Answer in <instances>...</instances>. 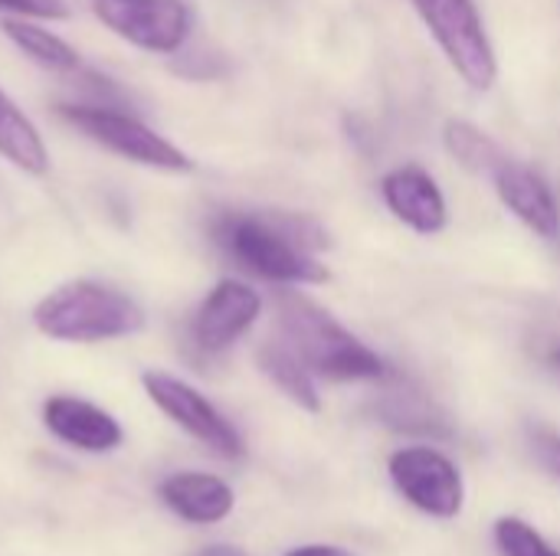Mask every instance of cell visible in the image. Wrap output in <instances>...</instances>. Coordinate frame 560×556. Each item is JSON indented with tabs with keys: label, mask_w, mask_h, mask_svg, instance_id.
<instances>
[{
	"label": "cell",
	"mask_w": 560,
	"mask_h": 556,
	"mask_svg": "<svg viewBox=\"0 0 560 556\" xmlns=\"http://www.w3.org/2000/svg\"><path fill=\"white\" fill-rule=\"evenodd\" d=\"M210 236L233 262H240L246 272L266 282H279V285L328 282V269L312 252L325 246V233L305 216L226 210L210 223Z\"/></svg>",
	"instance_id": "obj_1"
},
{
	"label": "cell",
	"mask_w": 560,
	"mask_h": 556,
	"mask_svg": "<svg viewBox=\"0 0 560 556\" xmlns=\"http://www.w3.org/2000/svg\"><path fill=\"white\" fill-rule=\"evenodd\" d=\"M279 328L285 344L299 360L325 380H384L387 364L348 328H341L325 308L308 301L299 292H282L276 298Z\"/></svg>",
	"instance_id": "obj_2"
},
{
	"label": "cell",
	"mask_w": 560,
	"mask_h": 556,
	"mask_svg": "<svg viewBox=\"0 0 560 556\" xmlns=\"http://www.w3.org/2000/svg\"><path fill=\"white\" fill-rule=\"evenodd\" d=\"M33 324L39 334L69 344H95L112 338H128L144 328V311L118 288L79 279L49 292L36 311Z\"/></svg>",
	"instance_id": "obj_3"
},
{
	"label": "cell",
	"mask_w": 560,
	"mask_h": 556,
	"mask_svg": "<svg viewBox=\"0 0 560 556\" xmlns=\"http://www.w3.org/2000/svg\"><path fill=\"white\" fill-rule=\"evenodd\" d=\"M450 66L476 92H489L499 79L495 49L482 26V16L472 0H410Z\"/></svg>",
	"instance_id": "obj_4"
},
{
	"label": "cell",
	"mask_w": 560,
	"mask_h": 556,
	"mask_svg": "<svg viewBox=\"0 0 560 556\" xmlns=\"http://www.w3.org/2000/svg\"><path fill=\"white\" fill-rule=\"evenodd\" d=\"M59 118H66L72 128H79L89 141H95L135 164H144L154 170H171V174L194 170V161L180 147H174L167 138L151 131L135 115L102 108V105H59Z\"/></svg>",
	"instance_id": "obj_5"
},
{
	"label": "cell",
	"mask_w": 560,
	"mask_h": 556,
	"mask_svg": "<svg viewBox=\"0 0 560 556\" xmlns=\"http://www.w3.org/2000/svg\"><path fill=\"white\" fill-rule=\"evenodd\" d=\"M387 472H390V482L397 485V492L417 511L440 518V521L459 518V511L466 505V482H463L459 465L450 456H443L440 449L407 446L390 456Z\"/></svg>",
	"instance_id": "obj_6"
},
{
	"label": "cell",
	"mask_w": 560,
	"mask_h": 556,
	"mask_svg": "<svg viewBox=\"0 0 560 556\" xmlns=\"http://www.w3.org/2000/svg\"><path fill=\"white\" fill-rule=\"evenodd\" d=\"M92 13L148 52H177L190 33V10L180 0H92Z\"/></svg>",
	"instance_id": "obj_7"
},
{
	"label": "cell",
	"mask_w": 560,
	"mask_h": 556,
	"mask_svg": "<svg viewBox=\"0 0 560 556\" xmlns=\"http://www.w3.org/2000/svg\"><path fill=\"white\" fill-rule=\"evenodd\" d=\"M148 397L158 403V410H164V416H171L180 429H187L194 439H200L203 446H210L217 456L223 459H240L243 456V439L233 429V423L207 400L200 397L190 383L161 374V370H148L141 377Z\"/></svg>",
	"instance_id": "obj_8"
},
{
	"label": "cell",
	"mask_w": 560,
	"mask_h": 556,
	"mask_svg": "<svg viewBox=\"0 0 560 556\" xmlns=\"http://www.w3.org/2000/svg\"><path fill=\"white\" fill-rule=\"evenodd\" d=\"M259 311H262V298L249 285L236 279H223L194 311L190 344L207 357L223 354L256 324Z\"/></svg>",
	"instance_id": "obj_9"
},
{
	"label": "cell",
	"mask_w": 560,
	"mask_h": 556,
	"mask_svg": "<svg viewBox=\"0 0 560 556\" xmlns=\"http://www.w3.org/2000/svg\"><path fill=\"white\" fill-rule=\"evenodd\" d=\"M495 193L499 200L541 239L555 242L560 239V203L555 190L545 184L541 174H535L532 167L505 157L495 174H492Z\"/></svg>",
	"instance_id": "obj_10"
},
{
	"label": "cell",
	"mask_w": 560,
	"mask_h": 556,
	"mask_svg": "<svg viewBox=\"0 0 560 556\" xmlns=\"http://www.w3.org/2000/svg\"><path fill=\"white\" fill-rule=\"evenodd\" d=\"M387 210L413 233L436 236L446 226V200L440 184L420 167H397L381 180Z\"/></svg>",
	"instance_id": "obj_11"
},
{
	"label": "cell",
	"mask_w": 560,
	"mask_h": 556,
	"mask_svg": "<svg viewBox=\"0 0 560 556\" xmlns=\"http://www.w3.org/2000/svg\"><path fill=\"white\" fill-rule=\"evenodd\" d=\"M46 429L82 452H108L121 446V426L98 406L75 397H52L43 406Z\"/></svg>",
	"instance_id": "obj_12"
},
{
	"label": "cell",
	"mask_w": 560,
	"mask_h": 556,
	"mask_svg": "<svg viewBox=\"0 0 560 556\" xmlns=\"http://www.w3.org/2000/svg\"><path fill=\"white\" fill-rule=\"evenodd\" d=\"M161 501L190 524H220L233 511V488L207 472H177L161 482Z\"/></svg>",
	"instance_id": "obj_13"
},
{
	"label": "cell",
	"mask_w": 560,
	"mask_h": 556,
	"mask_svg": "<svg viewBox=\"0 0 560 556\" xmlns=\"http://www.w3.org/2000/svg\"><path fill=\"white\" fill-rule=\"evenodd\" d=\"M0 154L20 167L23 174H46L49 167V154L46 144L39 138V131L33 128V121L7 98V92L0 88Z\"/></svg>",
	"instance_id": "obj_14"
},
{
	"label": "cell",
	"mask_w": 560,
	"mask_h": 556,
	"mask_svg": "<svg viewBox=\"0 0 560 556\" xmlns=\"http://www.w3.org/2000/svg\"><path fill=\"white\" fill-rule=\"evenodd\" d=\"M262 374L292 400L299 403L302 410L308 413H318L322 410V397H318V387L312 380V370L299 360V354L289 347V344H262L259 354H256Z\"/></svg>",
	"instance_id": "obj_15"
},
{
	"label": "cell",
	"mask_w": 560,
	"mask_h": 556,
	"mask_svg": "<svg viewBox=\"0 0 560 556\" xmlns=\"http://www.w3.org/2000/svg\"><path fill=\"white\" fill-rule=\"evenodd\" d=\"M3 33L16 43V49H23V56H30L36 66L49 69V72H75L82 66L79 52L66 39H59L56 33H49L36 23L3 20Z\"/></svg>",
	"instance_id": "obj_16"
},
{
	"label": "cell",
	"mask_w": 560,
	"mask_h": 556,
	"mask_svg": "<svg viewBox=\"0 0 560 556\" xmlns=\"http://www.w3.org/2000/svg\"><path fill=\"white\" fill-rule=\"evenodd\" d=\"M443 141H446V151H450L466 170H472V174L492 177L495 167L505 161V151H502L486 131H479V128L469 125V121H446Z\"/></svg>",
	"instance_id": "obj_17"
},
{
	"label": "cell",
	"mask_w": 560,
	"mask_h": 556,
	"mask_svg": "<svg viewBox=\"0 0 560 556\" xmlns=\"http://www.w3.org/2000/svg\"><path fill=\"white\" fill-rule=\"evenodd\" d=\"M495 544L502 556H560L532 524L518 518H502L495 521Z\"/></svg>",
	"instance_id": "obj_18"
},
{
	"label": "cell",
	"mask_w": 560,
	"mask_h": 556,
	"mask_svg": "<svg viewBox=\"0 0 560 556\" xmlns=\"http://www.w3.org/2000/svg\"><path fill=\"white\" fill-rule=\"evenodd\" d=\"M180 52V49H177ZM226 66H223V56H217V52H203L200 46L197 49H187V52H180V59H174V72H180V75H187V79H213V75H220Z\"/></svg>",
	"instance_id": "obj_19"
},
{
	"label": "cell",
	"mask_w": 560,
	"mask_h": 556,
	"mask_svg": "<svg viewBox=\"0 0 560 556\" xmlns=\"http://www.w3.org/2000/svg\"><path fill=\"white\" fill-rule=\"evenodd\" d=\"M79 88L92 95V102H89V105L115 108V105H121V102H125V92H121L108 75H98V72L82 69V66H79Z\"/></svg>",
	"instance_id": "obj_20"
},
{
	"label": "cell",
	"mask_w": 560,
	"mask_h": 556,
	"mask_svg": "<svg viewBox=\"0 0 560 556\" xmlns=\"http://www.w3.org/2000/svg\"><path fill=\"white\" fill-rule=\"evenodd\" d=\"M0 10H13L20 16H36V20H66L69 16L66 0H0Z\"/></svg>",
	"instance_id": "obj_21"
},
{
	"label": "cell",
	"mask_w": 560,
	"mask_h": 556,
	"mask_svg": "<svg viewBox=\"0 0 560 556\" xmlns=\"http://www.w3.org/2000/svg\"><path fill=\"white\" fill-rule=\"evenodd\" d=\"M535 452H538L541 465L560 478V436H555V433H535Z\"/></svg>",
	"instance_id": "obj_22"
},
{
	"label": "cell",
	"mask_w": 560,
	"mask_h": 556,
	"mask_svg": "<svg viewBox=\"0 0 560 556\" xmlns=\"http://www.w3.org/2000/svg\"><path fill=\"white\" fill-rule=\"evenodd\" d=\"M285 556H351L341 547H331V544H312V547H295L292 554Z\"/></svg>",
	"instance_id": "obj_23"
},
{
	"label": "cell",
	"mask_w": 560,
	"mask_h": 556,
	"mask_svg": "<svg viewBox=\"0 0 560 556\" xmlns=\"http://www.w3.org/2000/svg\"><path fill=\"white\" fill-rule=\"evenodd\" d=\"M197 556H246V554H243V551H236V547L217 544V547H207V551H200Z\"/></svg>",
	"instance_id": "obj_24"
},
{
	"label": "cell",
	"mask_w": 560,
	"mask_h": 556,
	"mask_svg": "<svg viewBox=\"0 0 560 556\" xmlns=\"http://www.w3.org/2000/svg\"><path fill=\"white\" fill-rule=\"evenodd\" d=\"M548 364H551V367L560 374V347H555V351L548 354Z\"/></svg>",
	"instance_id": "obj_25"
}]
</instances>
